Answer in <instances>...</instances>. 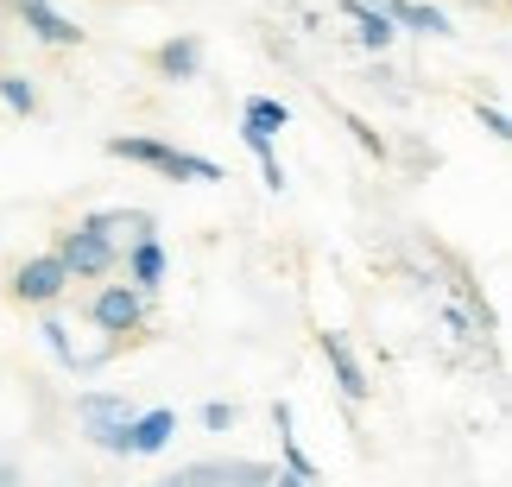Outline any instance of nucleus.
<instances>
[{"label":"nucleus","mask_w":512,"mask_h":487,"mask_svg":"<svg viewBox=\"0 0 512 487\" xmlns=\"http://www.w3.org/2000/svg\"><path fill=\"white\" fill-rule=\"evenodd\" d=\"M102 152H108V159H121V165L159 171V178H171V184H222V165H215V159L184 152V146H171V140H152V133H108Z\"/></svg>","instance_id":"f257e3e1"},{"label":"nucleus","mask_w":512,"mask_h":487,"mask_svg":"<svg viewBox=\"0 0 512 487\" xmlns=\"http://www.w3.org/2000/svg\"><path fill=\"white\" fill-rule=\"evenodd\" d=\"M83 317L102 329L108 342H133V336L152 323V298H146V291H133L127 279H121V285H95L89 304H83Z\"/></svg>","instance_id":"f03ea898"},{"label":"nucleus","mask_w":512,"mask_h":487,"mask_svg":"<svg viewBox=\"0 0 512 487\" xmlns=\"http://www.w3.org/2000/svg\"><path fill=\"white\" fill-rule=\"evenodd\" d=\"M133 412H140V405H133L127 393H102V386H95V393H76L83 437H89L102 456H133V450H127V424H133Z\"/></svg>","instance_id":"7ed1b4c3"},{"label":"nucleus","mask_w":512,"mask_h":487,"mask_svg":"<svg viewBox=\"0 0 512 487\" xmlns=\"http://www.w3.org/2000/svg\"><path fill=\"white\" fill-rule=\"evenodd\" d=\"M51 253H57V266L70 272V285H76V279L95 285V279H114V272H121V247L102 241V235H95V228H83V222H70L64 235L51 241Z\"/></svg>","instance_id":"20e7f679"},{"label":"nucleus","mask_w":512,"mask_h":487,"mask_svg":"<svg viewBox=\"0 0 512 487\" xmlns=\"http://www.w3.org/2000/svg\"><path fill=\"white\" fill-rule=\"evenodd\" d=\"M7 291H13V298L26 304V310H51V304L70 291V272L57 266V253L45 247V253H32V260H19V266H13V285H7Z\"/></svg>","instance_id":"39448f33"},{"label":"nucleus","mask_w":512,"mask_h":487,"mask_svg":"<svg viewBox=\"0 0 512 487\" xmlns=\"http://www.w3.org/2000/svg\"><path fill=\"white\" fill-rule=\"evenodd\" d=\"M0 7H7L13 19H19V26H26L32 38H38V45H57V51H76V45H83V26H76V19L64 13V7H51V0H0Z\"/></svg>","instance_id":"423d86ee"},{"label":"nucleus","mask_w":512,"mask_h":487,"mask_svg":"<svg viewBox=\"0 0 512 487\" xmlns=\"http://www.w3.org/2000/svg\"><path fill=\"white\" fill-rule=\"evenodd\" d=\"M317 355H323L329 380H336V393H342L348 405H367V399H373L367 367H361V355H354V342L342 336V329H323V336H317Z\"/></svg>","instance_id":"0eeeda50"},{"label":"nucleus","mask_w":512,"mask_h":487,"mask_svg":"<svg viewBox=\"0 0 512 487\" xmlns=\"http://www.w3.org/2000/svg\"><path fill=\"white\" fill-rule=\"evenodd\" d=\"M165 272H171V253H165V241H159V235H152V241H127V247H121V279H127L133 291L159 298Z\"/></svg>","instance_id":"6e6552de"},{"label":"nucleus","mask_w":512,"mask_h":487,"mask_svg":"<svg viewBox=\"0 0 512 487\" xmlns=\"http://www.w3.org/2000/svg\"><path fill=\"white\" fill-rule=\"evenodd\" d=\"M83 228H95L102 241L121 247V241H152L159 235V216H152V209H89Z\"/></svg>","instance_id":"1a4fd4ad"},{"label":"nucleus","mask_w":512,"mask_h":487,"mask_svg":"<svg viewBox=\"0 0 512 487\" xmlns=\"http://www.w3.org/2000/svg\"><path fill=\"white\" fill-rule=\"evenodd\" d=\"M171 437H177V412H171V405H146V412H133V424H127V450L133 456H165Z\"/></svg>","instance_id":"9d476101"},{"label":"nucleus","mask_w":512,"mask_h":487,"mask_svg":"<svg viewBox=\"0 0 512 487\" xmlns=\"http://www.w3.org/2000/svg\"><path fill=\"white\" fill-rule=\"evenodd\" d=\"M152 70H159L165 83H196V76H203V38H196V32L165 38V45L152 51Z\"/></svg>","instance_id":"9b49d317"},{"label":"nucleus","mask_w":512,"mask_h":487,"mask_svg":"<svg viewBox=\"0 0 512 487\" xmlns=\"http://www.w3.org/2000/svg\"><path fill=\"white\" fill-rule=\"evenodd\" d=\"M386 19L399 32H418V38H456V19H449L443 7H430V0H380Z\"/></svg>","instance_id":"f8f14e48"},{"label":"nucleus","mask_w":512,"mask_h":487,"mask_svg":"<svg viewBox=\"0 0 512 487\" xmlns=\"http://www.w3.org/2000/svg\"><path fill=\"white\" fill-rule=\"evenodd\" d=\"M342 13L354 19V38H361V51H373V57H386L392 45H399V26L386 19V7H373V0H342Z\"/></svg>","instance_id":"ddd939ff"},{"label":"nucleus","mask_w":512,"mask_h":487,"mask_svg":"<svg viewBox=\"0 0 512 487\" xmlns=\"http://www.w3.org/2000/svg\"><path fill=\"white\" fill-rule=\"evenodd\" d=\"M272 431H279V456H285V475H298V481H317V462H310V450L298 443V431H291V405H285V399L272 405Z\"/></svg>","instance_id":"4468645a"},{"label":"nucleus","mask_w":512,"mask_h":487,"mask_svg":"<svg viewBox=\"0 0 512 487\" xmlns=\"http://www.w3.org/2000/svg\"><path fill=\"white\" fill-rule=\"evenodd\" d=\"M241 146L260 159V178H266V190H285L291 178H285V165H279V146H272V133H260V127H247L241 121Z\"/></svg>","instance_id":"2eb2a0df"},{"label":"nucleus","mask_w":512,"mask_h":487,"mask_svg":"<svg viewBox=\"0 0 512 487\" xmlns=\"http://www.w3.org/2000/svg\"><path fill=\"white\" fill-rule=\"evenodd\" d=\"M241 121L260 127V133H285V127H291V102H279V95H247Z\"/></svg>","instance_id":"dca6fc26"},{"label":"nucleus","mask_w":512,"mask_h":487,"mask_svg":"<svg viewBox=\"0 0 512 487\" xmlns=\"http://www.w3.org/2000/svg\"><path fill=\"white\" fill-rule=\"evenodd\" d=\"M0 102H7L19 121H32V114H38V83L19 76V70H0Z\"/></svg>","instance_id":"f3484780"},{"label":"nucleus","mask_w":512,"mask_h":487,"mask_svg":"<svg viewBox=\"0 0 512 487\" xmlns=\"http://www.w3.org/2000/svg\"><path fill=\"white\" fill-rule=\"evenodd\" d=\"M342 127L354 133V146H361V152H367V159H380V165L392 159V146H386V133H380V127H373V121H367V114H342Z\"/></svg>","instance_id":"a211bd4d"},{"label":"nucleus","mask_w":512,"mask_h":487,"mask_svg":"<svg viewBox=\"0 0 512 487\" xmlns=\"http://www.w3.org/2000/svg\"><path fill=\"white\" fill-rule=\"evenodd\" d=\"M196 418H203V431H209V437H222V431H234V424H241V405H234V399H209Z\"/></svg>","instance_id":"6ab92c4d"},{"label":"nucleus","mask_w":512,"mask_h":487,"mask_svg":"<svg viewBox=\"0 0 512 487\" xmlns=\"http://www.w3.org/2000/svg\"><path fill=\"white\" fill-rule=\"evenodd\" d=\"M475 121L487 127V140H500V146L512 140V121H506V108H500V102H475Z\"/></svg>","instance_id":"aec40b11"},{"label":"nucleus","mask_w":512,"mask_h":487,"mask_svg":"<svg viewBox=\"0 0 512 487\" xmlns=\"http://www.w3.org/2000/svg\"><path fill=\"white\" fill-rule=\"evenodd\" d=\"M266 487H317V481H298V475H285V469H279V475H266Z\"/></svg>","instance_id":"412c9836"},{"label":"nucleus","mask_w":512,"mask_h":487,"mask_svg":"<svg viewBox=\"0 0 512 487\" xmlns=\"http://www.w3.org/2000/svg\"><path fill=\"white\" fill-rule=\"evenodd\" d=\"M0 487H26V475H19L13 462H0Z\"/></svg>","instance_id":"4be33fe9"},{"label":"nucleus","mask_w":512,"mask_h":487,"mask_svg":"<svg viewBox=\"0 0 512 487\" xmlns=\"http://www.w3.org/2000/svg\"><path fill=\"white\" fill-rule=\"evenodd\" d=\"M152 487H184V481H177V475H171V481H152Z\"/></svg>","instance_id":"5701e85b"}]
</instances>
